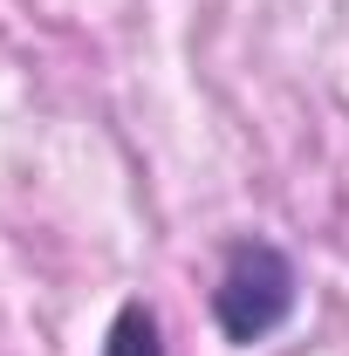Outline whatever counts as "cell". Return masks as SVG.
<instances>
[{
    "mask_svg": "<svg viewBox=\"0 0 349 356\" xmlns=\"http://www.w3.org/2000/svg\"><path fill=\"white\" fill-rule=\"evenodd\" d=\"M295 315V261L274 240H240L213 288V322L226 343H261Z\"/></svg>",
    "mask_w": 349,
    "mask_h": 356,
    "instance_id": "1",
    "label": "cell"
},
{
    "mask_svg": "<svg viewBox=\"0 0 349 356\" xmlns=\"http://www.w3.org/2000/svg\"><path fill=\"white\" fill-rule=\"evenodd\" d=\"M103 356H165V343H158V315L144 309V302H124L117 322H110V336H103Z\"/></svg>",
    "mask_w": 349,
    "mask_h": 356,
    "instance_id": "2",
    "label": "cell"
}]
</instances>
